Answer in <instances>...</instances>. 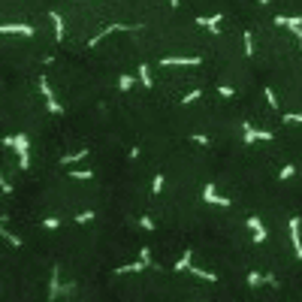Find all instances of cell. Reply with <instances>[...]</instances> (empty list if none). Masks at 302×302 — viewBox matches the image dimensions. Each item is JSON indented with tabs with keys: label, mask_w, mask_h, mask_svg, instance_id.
Wrapping results in <instances>:
<instances>
[{
	"label": "cell",
	"mask_w": 302,
	"mask_h": 302,
	"mask_svg": "<svg viewBox=\"0 0 302 302\" xmlns=\"http://www.w3.org/2000/svg\"><path fill=\"white\" fill-rule=\"evenodd\" d=\"M3 33H19V37H37V27L33 24H3Z\"/></svg>",
	"instance_id": "6da1fadb"
},
{
	"label": "cell",
	"mask_w": 302,
	"mask_h": 302,
	"mask_svg": "<svg viewBox=\"0 0 302 302\" xmlns=\"http://www.w3.org/2000/svg\"><path fill=\"white\" fill-rule=\"evenodd\" d=\"M136 76H139V82L145 85V88H154V76H151V70H148L145 64H139V73H136Z\"/></svg>",
	"instance_id": "7a4b0ae2"
},
{
	"label": "cell",
	"mask_w": 302,
	"mask_h": 302,
	"mask_svg": "<svg viewBox=\"0 0 302 302\" xmlns=\"http://www.w3.org/2000/svg\"><path fill=\"white\" fill-rule=\"evenodd\" d=\"M190 263H193V254L185 251V254L179 257V263H175V272H190Z\"/></svg>",
	"instance_id": "3957f363"
},
{
	"label": "cell",
	"mask_w": 302,
	"mask_h": 302,
	"mask_svg": "<svg viewBox=\"0 0 302 302\" xmlns=\"http://www.w3.org/2000/svg\"><path fill=\"white\" fill-rule=\"evenodd\" d=\"M85 157H88V148L73 151V154H64V157H61V163H64V166H67V163H79V161H85Z\"/></svg>",
	"instance_id": "277c9868"
},
{
	"label": "cell",
	"mask_w": 302,
	"mask_h": 302,
	"mask_svg": "<svg viewBox=\"0 0 302 302\" xmlns=\"http://www.w3.org/2000/svg\"><path fill=\"white\" fill-rule=\"evenodd\" d=\"M190 275L197 281H215V272H206V269H190Z\"/></svg>",
	"instance_id": "5b68a950"
},
{
	"label": "cell",
	"mask_w": 302,
	"mask_h": 302,
	"mask_svg": "<svg viewBox=\"0 0 302 302\" xmlns=\"http://www.w3.org/2000/svg\"><path fill=\"white\" fill-rule=\"evenodd\" d=\"M248 284H251V287H260V284H263V275H260V272H251V275H248Z\"/></svg>",
	"instance_id": "8992f818"
},
{
	"label": "cell",
	"mask_w": 302,
	"mask_h": 302,
	"mask_svg": "<svg viewBox=\"0 0 302 302\" xmlns=\"http://www.w3.org/2000/svg\"><path fill=\"white\" fill-rule=\"evenodd\" d=\"M139 227H142V230H154V221H151V218H139Z\"/></svg>",
	"instance_id": "52a82bcc"
},
{
	"label": "cell",
	"mask_w": 302,
	"mask_h": 302,
	"mask_svg": "<svg viewBox=\"0 0 302 302\" xmlns=\"http://www.w3.org/2000/svg\"><path fill=\"white\" fill-rule=\"evenodd\" d=\"M218 94H221V97H233L236 91H233V88H227V85H221V88H218Z\"/></svg>",
	"instance_id": "ba28073f"
},
{
	"label": "cell",
	"mask_w": 302,
	"mask_h": 302,
	"mask_svg": "<svg viewBox=\"0 0 302 302\" xmlns=\"http://www.w3.org/2000/svg\"><path fill=\"white\" fill-rule=\"evenodd\" d=\"M151 190H154V193H161V190H163V179H161V175H157V179H154V185H151Z\"/></svg>",
	"instance_id": "9c48e42d"
}]
</instances>
